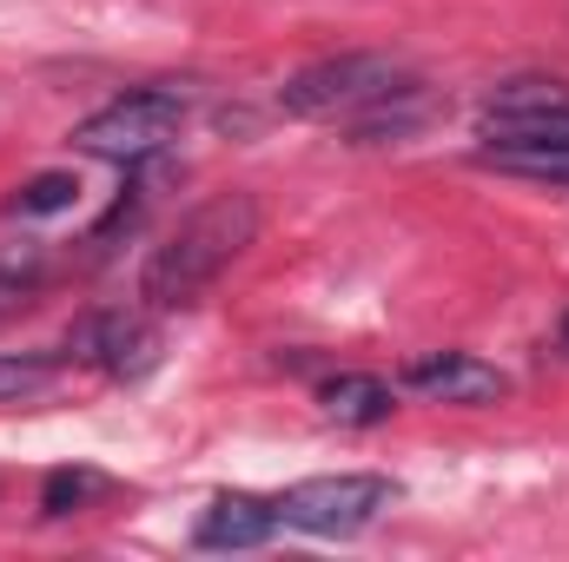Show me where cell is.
Instances as JSON below:
<instances>
[{"label": "cell", "instance_id": "cell-1", "mask_svg": "<svg viewBox=\"0 0 569 562\" xmlns=\"http://www.w3.org/2000/svg\"><path fill=\"white\" fill-rule=\"evenodd\" d=\"M259 239V199L252 192H219L206 205H192L166 245H152L140 272V304L146 311H192L212 284L239 265V252Z\"/></svg>", "mask_w": 569, "mask_h": 562}, {"label": "cell", "instance_id": "cell-2", "mask_svg": "<svg viewBox=\"0 0 569 562\" xmlns=\"http://www.w3.org/2000/svg\"><path fill=\"white\" fill-rule=\"evenodd\" d=\"M405 87H418V80L391 53H331V60H311L284 80L279 113H291V120H358L365 107H378Z\"/></svg>", "mask_w": 569, "mask_h": 562}, {"label": "cell", "instance_id": "cell-3", "mask_svg": "<svg viewBox=\"0 0 569 562\" xmlns=\"http://www.w3.org/2000/svg\"><path fill=\"white\" fill-rule=\"evenodd\" d=\"M186 113H192V93H179V87H133L113 107L87 113L73 127V145L93 152V159H113V165H146V159H159L166 145L179 140Z\"/></svg>", "mask_w": 569, "mask_h": 562}, {"label": "cell", "instance_id": "cell-4", "mask_svg": "<svg viewBox=\"0 0 569 562\" xmlns=\"http://www.w3.org/2000/svg\"><path fill=\"white\" fill-rule=\"evenodd\" d=\"M391 503V483L385 476H365V470H338V476H305L279 496V523L284 530H305V536H358L378 523V510Z\"/></svg>", "mask_w": 569, "mask_h": 562}, {"label": "cell", "instance_id": "cell-5", "mask_svg": "<svg viewBox=\"0 0 569 562\" xmlns=\"http://www.w3.org/2000/svg\"><path fill=\"white\" fill-rule=\"evenodd\" d=\"M483 140L490 145H530V140H569V93L550 80H510L483 100Z\"/></svg>", "mask_w": 569, "mask_h": 562}, {"label": "cell", "instance_id": "cell-6", "mask_svg": "<svg viewBox=\"0 0 569 562\" xmlns=\"http://www.w3.org/2000/svg\"><path fill=\"white\" fill-rule=\"evenodd\" d=\"M73 351L87 364H100L107 378H146L159 364V331L146 324L140 311H93L73 331Z\"/></svg>", "mask_w": 569, "mask_h": 562}, {"label": "cell", "instance_id": "cell-7", "mask_svg": "<svg viewBox=\"0 0 569 562\" xmlns=\"http://www.w3.org/2000/svg\"><path fill=\"white\" fill-rule=\"evenodd\" d=\"M405 391H418L430 404H497L510 391V378L470 351H430L405 364Z\"/></svg>", "mask_w": 569, "mask_h": 562}, {"label": "cell", "instance_id": "cell-8", "mask_svg": "<svg viewBox=\"0 0 569 562\" xmlns=\"http://www.w3.org/2000/svg\"><path fill=\"white\" fill-rule=\"evenodd\" d=\"M272 530H279V503L232 490V496H212V503L199 510L192 543H199V550H259V543H272Z\"/></svg>", "mask_w": 569, "mask_h": 562}, {"label": "cell", "instance_id": "cell-9", "mask_svg": "<svg viewBox=\"0 0 569 562\" xmlns=\"http://www.w3.org/2000/svg\"><path fill=\"white\" fill-rule=\"evenodd\" d=\"M318 404H325V418L331 423H351V430H371V423H385L391 411H398L391 384L371 378V371H338V378L318 391Z\"/></svg>", "mask_w": 569, "mask_h": 562}, {"label": "cell", "instance_id": "cell-10", "mask_svg": "<svg viewBox=\"0 0 569 562\" xmlns=\"http://www.w3.org/2000/svg\"><path fill=\"white\" fill-rule=\"evenodd\" d=\"M483 165H497L510 179H537V185H563L569 192V140H530V145H490L483 140Z\"/></svg>", "mask_w": 569, "mask_h": 562}, {"label": "cell", "instance_id": "cell-11", "mask_svg": "<svg viewBox=\"0 0 569 562\" xmlns=\"http://www.w3.org/2000/svg\"><path fill=\"white\" fill-rule=\"evenodd\" d=\"M80 199V179L73 172H33L13 199H7V212L13 219H53V212H67Z\"/></svg>", "mask_w": 569, "mask_h": 562}, {"label": "cell", "instance_id": "cell-12", "mask_svg": "<svg viewBox=\"0 0 569 562\" xmlns=\"http://www.w3.org/2000/svg\"><path fill=\"white\" fill-rule=\"evenodd\" d=\"M113 483L100 476V470H53L47 483H40V516H73V510H87V503H100Z\"/></svg>", "mask_w": 569, "mask_h": 562}, {"label": "cell", "instance_id": "cell-13", "mask_svg": "<svg viewBox=\"0 0 569 562\" xmlns=\"http://www.w3.org/2000/svg\"><path fill=\"white\" fill-rule=\"evenodd\" d=\"M60 364L53 358H27V351H0V404H27L40 391H53Z\"/></svg>", "mask_w": 569, "mask_h": 562}, {"label": "cell", "instance_id": "cell-14", "mask_svg": "<svg viewBox=\"0 0 569 562\" xmlns=\"http://www.w3.org/2000/svg\"><path fill=\"white\" fill-rule=\"evenodd\" d=\"M557 344H563V358H569V311H563V331H557Z\"/></svg>", "mask_w": 569, "mask_h": 562}]
</instances>
